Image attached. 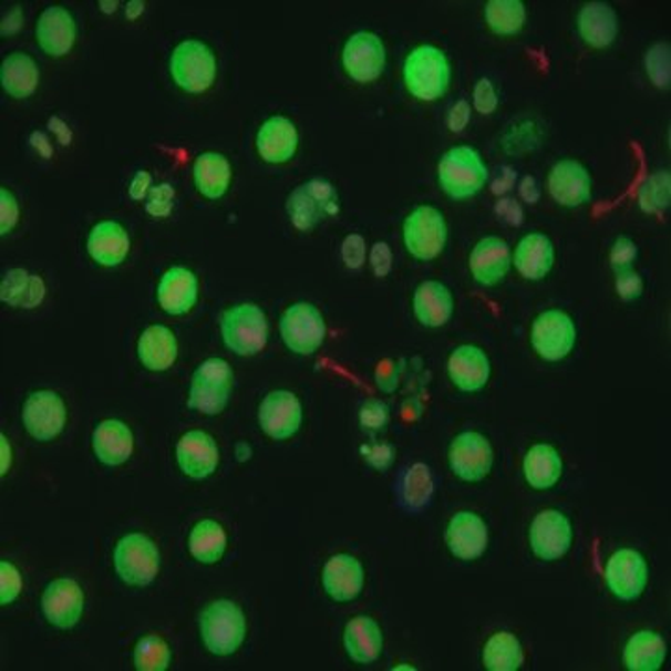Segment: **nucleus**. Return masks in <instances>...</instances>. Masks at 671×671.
<instances>
[{"mask_svg": "<svg viewBox=\"0 0 671 671\" xmlns=\"http://www.w3.org/2000/svg\"><path fill=\"white\" fill-rule=\"evenodd\" d=\"M452 79L450 60L435 45H420L409 54L403 65V81L411 94L420 101H435L446 94Z\"/></svg>", "mask_w": 671, "mask_h": 671, "instance_id": "nucleus-1", "label": "nucleus"}, {"mask_svg": "<svg viewBox=\"0 0 671 671\" xmlns=\"http://www.w3.org/2000/svg\"><path fill=\"white\" fill-rule=\"evenodd\" d=\"M200 634L209 653L218 657L234 654L247 638L245 612L236 602L218 599L202 612Z\"/></svg>", "mask_w": 671, "mask_h": 671, "instance_id": "nucleus-2", "label": "nucleus"}, {"mask_svg": "<svg viewBox=\"0 0 671 671\" xmlns=\"http://www.w3.org/2000/svg\"><path fill=\"white\" fill-rule=\"evenodd\" d=\"M489 177L482 155L471 146H455L438 163V183L442 190L455 200L476 196Z\"/></svg>", "mask_w": 671, "mask_h": 671, "instance_id": "nucleus-3", "label": "nucleus"}, {"mask_svg": "<svg viewBox=\"0 0 671 671\" xmlns=\"http://www.w3.org/2000/svg\"><path fill=\"white\" fill-rule=\"evenodd\" d=\"M220 330L226 348L239 357L261 353L269 338L266 313L250 302L228 308L220 319Z\"/></svg>", "mask_w": 671, "mask_h": 671, "instance_id": "nucleus-4", "label": "nucleus"}, {"mask_svg": "<svg viewBox=\"0 0 671 671\" xmlns=\"http://www.w3.org/2000/svg\"><path fill=\"white\" fill-rule=\"evenodd\" d=\"M231 384H234V371L226 360H204L193 375L187 403L198 413L217 416L228 405Z\"/></svg>", "mask_w": 671, "mask_h": 671, "instance_id": "nucleus-5", "label": "nucleus"}, {"mask_svg": "<svg viewBox=\"0 0 671 671\" xmlns=\"http://www.w3.org/2000/svg\"><path fill=\"white\" fill-rule=\"evenodd\" d=\"M338 213L340 198L327 179L316 177L302 183L288 198V215L297 230L310 231L324 218L336 217Z\"/></svg>", "mask_w": 671, "mask_h": 671, "instance_id": "nucleus-6", "label": "nucleus"}, {"mask_svg": "<svg viewBox=\"0 0 671 671\" xmlns=\"http://www.w3.org/2000/svg\"><path fill=\"white\" fill-rule=\"evenodd\" d=\"M114 567L122 582L144 588L159 575L161 556L155 543L144 534H127L114 550Z\"/></svg>", "mask_w": 671, "mask_h": 671, "instance_id": "nucleus-7", "label": "nucleus"}, {"mask_svg": "<svg viewBox=\"0 0 671 671\" xmlns=\"http://www.w3.org/2000/svg\"><path fill=\"white\" fill-rule=\"evenodd\" d=\"M171 73L179 89L189 94H202L211 89L217 60L206 43L185 40L172 53Z\"/></svg>", "mask_w": 671, "mask_h": 671, "instance_id": "nucleus-8", "label": "nucleus"}, {"mask_svg": "<svg viewBox=\"0 0 671 671\" xmlns=\"http://www.w3.org/2000/svg\"><path fill=\"white\" fill-rule=\"evenodd\" d=\"M403 241L411 256L422 261L441 256L447 241L444 215L433 206L416 207L403 224Z\"/></svg>", "mask_w": 671, "mask_h": 671, "instance_id": "nucleus-9", "label": "nucleus"}, {"mask_svg": "<svg viewBox=\"0 0 671 671\" xmlns=\"http://www.w3.org/2000/svg\"><path fill=\"white\" fill-rule=\"evenodd\" d=\"M280 334L289 351L313 354L324 342L327 324L318 308L310 302H297L280 318Z\"/></svg>", "mask_w": 671, "mask_h": 671, "instance_id": "nucleus-10", "label": "nucleus"}, {"mask_svg": "<svg viewBox=\"0 0 671 671\" xmlns=\"http://www.w3.org/2000/svg\"><path fill=\"white\" fill-rule=\"evenodd\" d=\"M577 343V327L571 316L561 310L543 312L531 327V345L543 360L558 362L571 353Z\"/></svg>", "mask_w": 671, "mask_h": 671, "instance_id": "nucleus-11", "label": "nucleus"}, {"mask_svg": "<svg viewBox=\"0 0 671 671\" xmlns=\"http://www.w3.org/2000/svg\"><path fill=\"white\" fill-rule=\"evenodd\" d=\"M495 454L489 438L476 431H466L455 436L450 446V466L463 482H482L489 476Z\"/></svg>", "mask_w": 671, "mask_h": 671, "instance_id": "nucleus-12", "label": "nucleus"}, {"mask_svg": "<svg viewBox=\"0 0 671 671\" xmlns=\"http://www.w3.org/2000/svg\"><path fill=\"white\" fill-rule=\"evenodd\" d=\"M68 409L53 390H38L27 398L23 406L24 430L35 441L49 442L64 431Z\"/></svg>", "mask_w": 671, "mask_h": 671, "instance_id": "nucleus-13", "label": "nucleus"}, {"mask_svg": "<svg viewBox=\"0 0 671 671\" xmlns=\"http://www.w3.org/2000/svg\"><path fill=\"white\" fill-rule=\"evenodd\" d=\"M608 588L621 601H637L648 586L649 567L642 554L621 548L608 559L605 571Z\"/></svg>", "mask_w": 671, "mask_h": 671, "instance_id": "nucleus-14", "label": "nucleus"}, {"mask_svg": "<svg viewBox=\"0 0 671 671\" xmlns=\"http://www.w3.org/2000/svg\"><path fill=\"white\" fill-rule=\"evenodd\" d=\"M343 68L357 83H371L381 78L386 64L383 42L373 32H357L349 38L342 54Z\"/></svg>", "mask_w": 671, "mask_h": 671, "instance_id": "nucleus-15", "label": "nucleus"}, {"mask_svg": "<svg viewBox=\"0 0 671 671\" xmlns=\"http://www.w3.org/2000/svg\"><path fill=\"white\" fill-rule=\"evenodd\" d=\"M259 425L275 441H288L297 435L302 425V405L299 398L288 390H275L261 401Z\"/></svg>", "mask_w": 671, "mask_h": 671, "instance_id": "nucleus-16", "label": "nucleus"}, {"mask_svg": "<svg viewBox=\"0 0 671 671\" xmlns=\"http://www.w3.org/2000/svg\"><path fill=\"white\" fill-rule=\"evenodd\" d=\"M530 545L539 559L564 558L572 545L571 520L558 509H545L531 523Z\"/></svg>", "mask_w": 671, "mask_h": 671, "instance_id": "nucleus-17", "label": "nucleus"}, {"mask_svg": "<svg viewBox=\"0 0 671 671\" xmlns=\"http://www.w3.org/2000/svg\"><path fill=\"white\" fill-rule=\"evenodd\" d=\"M42 610L49 623L56 629H73L83 618V589L71 578L54 580L43 591Z\"/></svg>", "mask_w": 671, "mask_h": 671, "instance_id": "nucleus-18", "label": "nucleus"}, {"mask_svg": "<svg viewBox=\"0 0 671 671\" xmlns=\"http://www.w3.org/2000/svg\"><path fill=\"white\" fill-rule=\"evenodd\" d=\"M446 545L463 561L482 558L489 547V528L476 513H457L447 525Z\"/></svg>", "mask_w": 671, "mask_h": 671, "instance_id": "nucleus-19", "label": "nucleus"}, {"mask_svg": "<svg viewBox=\"0 0 671 671\" xmlns=\"http://www.w3.org/2000/svg\"><path fill=\"white\" fill-rule=\"evenodd\" d=\"M548 190L564 207H580L591 200V176L588 168L575 159L559 161L548 176Z\"/></svg>", "mask_w": 671, "mask_h": 671, "instance_id": "nucleus-20", "label": "nucleus"}, {"mask_svg": "<svg viewBox=\"0 0 671 671\" xmlns=\"http://www.w3.org/2000/svg\"><path fill=\"white\" fill-rule=\"evenodd\" d=\"M321 578L332 601H354L364 588V567L351 554H336L324 564Z\"/></svg>", "mask_w": 671, "mask_h": 671, "instance_id": "nucleus-21", "label": "nucleus"}, {"mask_svg": "<svg viewBox=\"0 0 671 671\" xmlns=\"http://www.w3.org/2000/svg\"><path fill=\"white\" fill-rule=\"evenodd\" d=\"M177 465L185 476L206 479L217 471L218 447L211 435L204 431H189L176 446Z\"/></svg>", "mask_w": 671, "mask_h": 671, "instance_id": "nucleus-22", "label": "nucleus"}, {"mask_svg": "<svg viewBox=\"0 0 671 671\" xmlns=\"http://www.w3.org/2000/svg\"><path fill=\"white\" fill-rule=\"evenodd\" d=\"M512 248L500 237H485L471 254L472 277L482 286L500 283L512 267Z\"/></svg>", "mask_w": 671, "mask_h": 671, "instance_id": "nucleus-23", "label": "nucleus"}, {"mask_svg": "<svg viewBox=\"0 0 671 671\" xmlns=\"http://www.w3.org/2000/svg\"><path fill=\"white\" fill-rule=\"evenodd\" d=\"M447 373L457 389L463 392H477L489 383V357L476 345H461L450 354Z\"/></svg>", "mask_w": 671, "mask_h": 671, "instance_id": "nucleus-24", "label": "nucleus"}, {"mask_svg": "<svg viewBox=\"0 0 671 671\" xmlns=\"http://www.w3.org/2000/svg\"><path fill=\"white\" fill-rule=\"evenodd\" d=\"M256 147L266 163H271V165L288 163L297 154V147H299L297 127L291 120L272 116L259 127Z\"/></svg>", "mask_w": 671, "mask_h": 671, "instance_id": "nucleus-25", "label": "nucleus"}, {"mask_svg": "<svg viewBox=\"0 0 671 671\" xmlns=\"http://www.w3.org/2000/svg\"><path fill=\"white\" fill-rule=\"evenodd\" d=\"M75 21L64 8L51 7L38 19L35 40L49 56H64L75 45Z\"/></svg>", "mask_w": 671, "mask_h": 671, "instance_id": "nucleus-26", "label": "nucleus"}, {"mask_svg": "<svg viewBox=\"0 0 671 671\" xmlns=\"http://www.w3.org/2000/svg\"><path fill=\"white\" fill-rule=\"evenodd\" d=\"M157 301L171 316H185L198 301V280L195 272L185 267H172L161 278Z\"/></svg>", "mask_w": 671, "mask_h": 671, "instance_id": "nucleus-27", "label": "nucleus"}, {"mask_svg": "<svg viewBox=\"0 0 671 671\" xmlns=\"http://www.w3.org/2000/svg\"><path fill=\"white\" fill-rule=\"evenodd\" d=\"M343 646L349 659L357 664H371L383 653V630L375 619L357 616L345 624Z\"/></svg>", "mask_w": 671, "mask_h": 671, "instance_id": "nucleus-28", "label": "nucleus"}, {"mask_svg": "<svg viewBox=\"0 0 671 671\" xmlns=\"http://www.w3.org/2000/svg\"><path fill=\"white\" fill-rule=\"evenodd\" d=\"M413 308L420 323L438 329L454 316V295L444 283L427 280L414 291Z\"/></svg>", "mask_w": 671, "mask_h": 671, "instance_id": "nucleus-29", "label": "nucleus"}, {"mask_svg": "<svg viewBox=\"0 0 671 671\" xmlns=\"http://www.w3.org/2000/svg\"><path fill=\"white\" fill-rule=\"evenodd\" d=\"M130 236L124 226L114 220H103L95 224L90 231L89 248L90 258L103 267H116L127 258L130 254Z\"/></svg>", "mask_w": 671, "mask_h": 671, "instance_id": "nucleus-30", "label": "nucleus"}, {"mask_svg": "<svg viewBox=\"0 0 671 671\" xmlns=\"http://www.w3.org/2000/svg\"><path fill=\"white\" fill-rule=\"evenodd\" d=\"M578 32L591 48H610L619 34L618 13L608 2H589L578 13Z\"/></svg>", "mask_w": 671, "mask_h": 671, "instance_id": "nucleus-31", "label": "nucleus"}, {"mask_svg": "<svg viewBox=\"0 0 671 671\" xmlns=\"http://www.w3.org/2000/svg\"><path fill=\"white\" fill-rule=\"evenodd\" d=\"M133 433L120 420H103L92 435L95 457L106 466L124 465L133 454Z\"/></svg>", "mask_w": 671, "mask_h": 671, "instance_id": "nucleus-32", "label": "nucleus"}, {"mask_svg": "<svg viewBox=\"0 0 671 671\" xmlns=\"http://www.w3.org/2000/svg\"><path fill=\"white\" fill-rule=\"evenodd\" d=\"M138 359L149 371H166L177 360V340L163 324H152L138 338Z\"/></svg>", "mask_w": 671, "mask_h": 671, "instance_id": "nucleus-33", "label": "nucleus"}, {"mask_svg": "<svg viewBox=\"0 0 671 671\" xmlns=\"http://www.w3.org/2000/svg\"><path fill=\"white\" fill-rule=\"evenodd\" d=\"M515 267L526 280H543L554 266V245L545 234L523 237L515 250Z\"/></svg>", "mask_w": 671, "mask_h": 671, "instance_id": "nucleus-34", "label": "nucleus"}, {"mask_svg": "<svg viewBox=\"0 0 671 671\" xmlns=\"http://www.w3.org/2000/svg\"><path fill=\"white\" fill-rule=\"evenodd\" d=\"M523 471L531 489H553L564 474V461L556 447L550 444H536L528 450Z\"/></svg>", "mask_w": 671, "mask_h": 671, "instance_id": "nucleus-35", "label": "nucleus"}, {"mask_svg": "<svg viewBox=\"0 0 671 671\" xmlns=\"http://www.w3.org/2000/svg\"><path fill=\"white\" fill-rule=\"evenodd\" d=\"M0 83L7 94L16 100H24L34 94L40 83V71L29 54L12 53L2 60Z\"/></svg>", "mask_w": 671, "mask_h": 671, "instance_id": "nucleus-36", "label": "nucleus"}, {"mask_svg": "<svg viewBox=\"0 0 671 671\" xmlns=\"http://www.w3.org/2000/svg\"><path fill=\"white\" fill-rule=\"evenodd\" d=\"M665 660V642L651 630H640L624 646V668L630 671H657Z\"/></svg>", "mask_w": 671, "mask_h": 671, "instance_id": "nucleus-37", "label": "nucleus"}, {"mask_svg": "<svg viewBox=\"0 0 671 671\" xmlns=\"http://www.w3.org/2000/svg\"><path fill=\"white\" fill-rule=\"evenodd\" d=\"M195 185L200 195L217 200L230 187L231 166L223 154L206 152L195 161Z\"/></svg>", "mask_w": 671, "mask_h": 671, "instance_id": "nucleus-38", "label": "nucleus"}, {"mask_svg": "<svg viewBox=\"0 0 671 671\" xmlns=\"http://www.w3.org/2000/svg\"><path fill=\"white\" fill-rule=\"evenodd\" d=\"M45 297V283L38 275H29L23 269L8 272L0 286V299L10 307L35 308Z\"/></svg>", "mask_w": 671, "mask_h": 671, "instance_id": "nucleus-39", "label": "nucleus"}, {"mask_svg": "<svg viewBox=\"0 0 671 671\" xmlns=\"http://www.w3.org/2000/svg\"><path fill=\"white\" fill-rule=\"evenodd\" d=\"M435 493V482L430 466L424 463L409 466L400 483L401 506L409 512H420L430 504Z\"/></svg>", "mask_w": 671, "mask_h": 671, "instance_id": "nucleus-40", "label": "nucleus"}, {"mask_svg": "<svg viewBox=\"0 0 671 671\" xmlns=\"http://www.w3.org/2000/svg\"><path fill=\"white\" fill-rule=\"evenodd\" d=\"M525 662L523 646L512 632H496L483 648V664L491 671H515Z\"/></svg>", "mask_w": 671, "mask_h": 671, "instance_id": "nucleus-41", "label": "nucleus"}, {"mask_svg": "<svg viewBox=\"0 0 671 671\" xmlns=\"http://www.w3.org/2000/svg\"><path fill=\"white\" fill-rule=\"evenodd\" d=\"M189 550L193 558L206 566H213L223 559L226 553V531L215 520H202L189 536Z\"/></svg>", "mask_w": 671, "mask_h": 671, "instance_id": "nucleus-42", "label": "nucleus"}, {"mask_svg": "<svg viewBox=\"0 0 671 671\" xmlns=\"http://www.w3.org/2000/svg\"><path fill=\"white\" fill-rule=\"evenodd\" d=\"M485 19L495 34L515 35L525 27L526 8L520 0H491Z\"/></svg>", "mask_w": 671, "mask_h": 671, "instance_id": "nucleus-43", "label": "nucleus"}, {"mask_svg": "<svg viewBox=\"0 0 671 671\" xmlns=\"http://www.w3.org/2000/svg\"><path fill=\"white\" fill-rule=\"evenodd\" d=\"M168 643L157 634H147L136 642L135 668L138 671H165L171 665Z\"/></svg>", "mask_w": 671, "mask_h": 671, "instance_id": "nucleus-44", "label": "nucleus"}, {"mask_svg": "<svg viewBox=\"0 0 671 671\" xmlns=\"http://www.w3.org/2000/svg\"><path fill=\"white\" fill-rule=\"evenodd\" d=\"M670 174L659 172L648 177L640 190V206L646 213L664 211L670 206Z\"/></svg>", "mask_w": 671, "mask_h": 671, "instance_id": "nucleus-45", "label": "nucleus"}, {"mask_svg": "<svg viewBox=\"0 0 671 671\" xmlns=\"http://www.w3.org/2000/svg\"><path fill=\"white\" fill-rule=\"evenodd\" d=\"M648 73L660 89L670 84V48L668 45L660 43L649 51Z\"/></svg>", "mask_w": 671, "mask_h": 671, "instance_id": "nucleus-46", "label": "nucleus"}, {"mask_svg": "<svg viewBox=\"0 0 671 671\" xmlns=\"http://www.w3.org/2000/svg\"><path fill=\"white\" fill-rule=\"evenodd\" d=\"M23 588L21 572L12 561H0V602L7 607L18 599Z\"/></svg>", "mask_w": 671, "mask_h": 671, "instance_id": "nucleus-47", "label": "nucleus"}, {"mask_svg": "<svg viewBox=\"0 0 671 671\" xmlns=\"http://www.w3.org/2000/svg\"><path fill=\"white\" fill-rule=\"evenodd\" d=\"M359 419L364 431L375 433L384 430L390 420L389 406L381 400L364 401V405L360 406Z\"/></svg>", "mask_w": 671, "mask_h": 671, "instance_id": "nucleus-48", "label": "nucleus"}, {"mask_svg": "<svg viewBox=\"0 0 671 671\" xmlns=\"http://www.w3.org/2000/svg\"><path fill=\"white\" fill-rule=\"evenodd\" d=\"M174 198H176V190L172 189V185L161 183V185L152 187V190H149L146 211L155 218L168 217L172 213V207H174Z\"/></svg>", "mask_w": 671, "mask_h": 671, "instance_id": "nucleus-49", "label": "nucleus"}, {"mask_svg": "<svg viewBox=\"0 0 671 671\" xmlns=\"http://www.w3.org/2000/svg\"><path fill=\"white\" fill-rule=\"evenodd\" d=\"M360 454L364 457L368 465L373 466L378 472L389 471L395 461V447L389 442H373L360 447Z\"/></svg>", "mask_w": 671, "mask_h": 671, "instance_id": "nucleus-50", "label": "nucleus"}, {"mask_svg": "<svg viewBox=\"0 0 671 671\" xmlns=\"http://www.w3.org/2000/svg\"><path fill=\"white\" fill-rule=\"evenodd\" d=\"M637 242L627 236L618 237L613 242L612 250H610V264H612L613 271L621 272L632 269V264L637 261Z\"/></svg>", "mask_w": 671, "mask_h": 671, "instance_id": "nucleus-51", "label": "nucleus"}, {"mask_svg": "<svg viewBox=\"0 0 671 671\" xmlns=\"http://www.w3.org/2000/svg\"><path fill=\"white\" fill-rule=\"evenodd\" d=\"M403 365L392 359H384L375 368V383L384 394H392L400 386Z\"/></svg>", "mask_w": 671, "mask_h": 671, "instance_id": "nucleus-52", "label": "nucleus"}, {"mask_svg": "<svg viewBox=\"0 0 671 671\" xmlns=\"http://www.w3.org/2000/svg\"><path fill=\"white\" fill-rule=\"evenodd\" d=\"M616 291L623 301H637L643 293V280L637 271L616 272Z\"/></svg>", "mask_w": 671, "mask_h": 671, "instance_id": "nucleus-53", "label": "nucleus"}, {"mask_svg": "<svg viewBox=\"0 0 671 671\" xmlns=\"http://www.w3.org/2000/svg\"><path fill=\"white\" fill-rule=\"evenodd\" d=\"M342 258L348 269H360V267L364 266V237L359 236V234H351V236L345 237L342 245Z\"/></svg>", "mask_w": 671, "mask_h": 671, "instance_id": "nucleus-54", "label": "nucleus"}, {"mask_svg": "<svg viewBox=\"0 0 671 671\" xmlns=\"http://www.w3.org/2000/svg\"><path fill=\"white\" fill-rule=\"evenodd\" d=\"M19 220V204L8 189H0V231L7 236Z\"/></svg>", "mask_w": 671, "mask_h": 671, "instance_id": "nucleus-55", "label": "nucleus"}, {"mask_svg": "<svg viewBox=\"0 0 671 671\" xmlns=\"http://www.w3.org/2000/svg\"><path fill=\"white\" fill-rule=\"evenodd\" d=\"M474 105L482 114H493L498 106V94L489 79H479L474 89Z\"/></svg>", "mask_w": 671, "mask_h": 671, "instance_id": "nucleus-56", "label": "nucleus"}, {"mask_svg": "<svg viewBox=\"0 0 671 671\" xmlns=\"http://www.w3.org/2000/svg\"><path fill=\"white\" fill-rule=\"evenodd\" d=\"M370 266L379 278H384L392 271V250L386 242H375L371 247Z\"/></svg>", "mask_w": 671, "mask_h": 671, "instance_id": "nucleus-57", "label": "nucleus"}, {"mask_svg": "<svg viewBox=\"0 0 671 671\" xmlns=\"http://www.w3.org/2000/svg\"><path fill=\"white\" fill-rule=\"evenodd\" d=\"M468 122H471V105H468L465 100L457 101V103L452 106L450 116H447L450 130L454 131V133H461V131L465 130L466 125H468Z\"/></svg>", "mask_w": 671, "mask_h": 671, "instance_id": "nucleus-58", "label": "nucleus"}, {"mask_svg": "<svg viewBox=\"0 0 671 671\" xmlns=\"http://www.w3.org/2000/svg\"><path fill=\"white\" fill-rule=\"evenodd\" d=\"M496 213H498V217L504 218L506 223L513 224V226H520V224H523V217H525L523 207L518 206V202L512 200V198L498 200V204H496Z\"/></svg>", "mask_w": 671, "mask_h": 671, "instance_id": "nucleus-59", "label": "nucleus"}, {"mask_svg": "<svg viewBox=\"0 0 671 671\" xmlns=\"http://www.w3.org/2000/svg\"><path fill=\"white\" fill-rule=\"evenodd\" d=\"M152 187V176L146 171H141L136 174L135 179L131 182L130 196L133 200H144L149 195Z\"/></svg>", "mask_w": 671, "mask_h": 671, "instance_id": "nucleus-60", "label": "nucleus"}, {"mask_svg": "<svg viewBox=\"0 0 671 671\" xmlns=\"http://www.w3.org/2000/svg\"><path fill=\"white\" fill-rule=\"evenodd\" d=\"M515 177H517V174H515L512 168H507V166L500 168L498 174H496L495 182H493V193H495V195H504L507 190H512Z\"/></svg>", "mask_w": 671, "mask_h": 671, "instance_id": "nucleus-61", "label": "nucleus"}, {"mask_svg": "<svg viewBox=\"0 0 671 671\" xmlns=\"http://www.w3.org/2000/svg\"><path fill=\"white\" fill-rule=\"evenodd\" d=\"M539 195H541V190H539L536 177L526 176L525 179L520 182V196H523L528 204H536V202L539 200Z\"/></svg>", "mask_w": 671, "mask_h": 671, "instance_id": "nucleus-62", "label": "nucleus"}, {"mask_svg": "<svg viewBox=\"0 0 671 671\" xmlns=\"http://www.w3.org/2000/svg\"><path fill=\"white\" fill-rule=\"evenodd\" d=\"M0 444H2V476H7L10 466H12V447L8 442L7 435H0Z\"/></svg>", "mask_w": 671, "mask_h": 671, "instance_id": "nucleus-63", "label": "nucleus"}, {"mask_svg": "<svg viewBox=\"0 0 671 671\" xmlns=\"http://www.w3.org/2000/svg\"><path fill=\"white\" fill-rule=\"evenodd\" d=\"M237 461L239 463H245V461L250 460L252 457V447L245 444V442H239L236 447Z\"/></svg>", "mask_w": 671, "mask_h": 671, "instance_id": "nucleus-64", "label": "nucleus"}]
</instances>
